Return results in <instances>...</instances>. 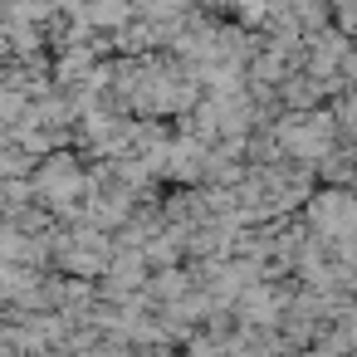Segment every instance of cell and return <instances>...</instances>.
Here are the masks:
<instances>
[{"instance_id":"cell-1","label":"cell","mask_w":357,"mask_h":357,"mask_svg":"<svg viewBox=\"0 0 357 357\" xmlns=\"http://www.w3.org/2000/svg\"><path fill=\"white\" fill-rule=\"evenodd\" d=\"M269 10H274V0H235V20H240L245 30H264Z\"/></svg>"}]
</instances>
